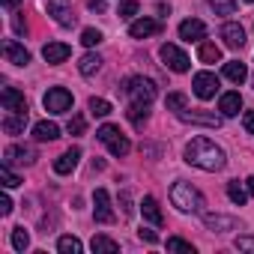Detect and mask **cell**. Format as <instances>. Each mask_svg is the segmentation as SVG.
Listing matches in <instances>:
<instances>
[{
  "mask_svg": "<svg viewBox=\"0 0 254 254\" xmlns=\"http://www.w3.org/2000/svg\"><path fill=\"white\" fill-rule=\"evenodd\" d=\"M197 60H200V63H218V60H221V48H218L215 42H200Z\"/></svg>",
  "mask_w": 254,
  "mask_h": 254,
  "instance_id": "25",
  "label": "cell"
},
{
  "mask_svg": "<svg viewBox=\"0 0 254 254\" xmlns=\"http://www.w3.org/2000/svg\"><path fill=\"white\" fill-rule=\"evenodd\" d=\"M224 78H227V81H233V84H242V81L248 78V69H245V63H239V60H230V63H224Z\"/></svg>",
  "mask_w": 254,
  "mask_h": 254,
  "instance_id": "23",
  "label": "cell"
},
{
  "mask_svg": "<svg viewBox=\"0 0 254 254\" xmlns=\"http://www.w3.org/2000/svg\"><path fill=\"white\" fill-rule=\"evenodd\" d=\"M186 162L194 165V168H200V171L215 174V171H221L227 165V156H224V150L215 141H209V138H191L186 144Z\"/></svg>",
  "mask_w": 254,
  "mask_h": 254,
  "instance_id": "1",
  "label": "cell"
},
{
  "mask_svg": "<svg viewBox=\"0 0 254 254\" xmlns=\"http://www.w3.org/2000/svg\"><path fill=\"white\" fill-rule=\"evenodd\" d=\"M0 183H3V189H15V186H21V177H15L12 165L3 162V168H0Z\"/></svg>",
  "mask_w": 254,
  "mask_h": 254,
  "instance_id": "34",
  "label": "cell"
},
{
  "mask_svg": "<svg viewBox=\"0 0 254 254\" xmlns=\"http://www.w3.org/2000/svg\"><path fill=\"white\" fill-rule=\"evenodd\" d=\"M66 129H69V135H75V138H78V135H84L87 123H84V117H81V114H75V117L69 120V126H66Z\"/></svg>",
  "mask_w": 254,
  "mask_h": 254,
  "instance_id": "39",
  "label": "cell"
},
{
  "mask_svg": "<svg viewBox=\"0 0 254 254\" xmlns=\"http://www.w3.org/2000/svg\"><path fill=\"white\" fill-rule=\"evenodd\" d=\"M191 87H194V96L197 99H212L218 93V78L212 72H197L194 81H191Z\"/></svg>",
  "mask_w": 254,
  "mask_h": 254,
  "instance_id": "9",
  "label": "cell"
},
{
  "mask_svg": "<svg viewBox=\"0 0 254 254\" xmlns=\"http://www.w3.org/2000/svg\"><path fill=\"white\" fill-rule=\"evenodd\" d=\"M12 248H15V251H27V248H30V233H27L24 227H15V230H12Z\"/></svg>",
  "mask_w": 254,
  "mask_h": 254,
  "instance_id": "33",
  "label": "cell"
},
{
  "mask_svg": "<svg viewBox=\"0 0 254 254\" xmlns=\"http://www.w3.org/2000/svg\"><path fill=\"white\" fill-rule=\"evenodd\" d=\"M245 3H254V0H245Z\"/></svg>",
  "mask_w": 254,
  "mask_h": 254,
  "instance_id": "49",
  "label": "cell"
},
{
  "mask_svg": "<svg viewBox=\"0 0 254 254\" xmlns=\"http://www.w3.org/2000/svg\"><path fill=\"white\" fill-rule=\"evenodd\" d=\"M251 84H254V75H251Z\"/></svg>",
  "mask_w": 254,
  "mask_h": 254,
  "instance_id": "50",
  "label": "cell"
},
{
  "mask_svg": "<svg viewBox=\"0 0 254 254\" xmlns=\"http://www.w3.org/2000/svg\"><path fill=\"white\" fill-rule=\"evenodd\" d=\"M81 42H84L87 48H96V45L102 42V30H96V27H87V30L81 33Z\"/></svg>",
  "mask_w": 254,
  "mask_h": 254,
  "instance_id": "36",
  "label": "cell"
},
{
  "mask_svg": "<svg viewBox=\"0 0 254 254\" xmlns=\"http://www.w3.org/2000/svg\"><path fill=\"white\" fill-rule=\"evenodd\" d=\"M87 6L96 9V12H105V0H87Z\"/></svg>",
  "mask_w": 254,
  "mask_h": 254,
  "instance_id": "45",
  "label": "cell"
},
{
  "mask_svg": "<svg viewBox=\"0 0 254 254\" xmlns=\"http://www.w3.org/2000/svg\"><path fill=\"white\" fill-rule=\"evenodd\" d=\"M99 69H102V57L99 54H84L81 63H78V72L81 75H96Z\"/></svg>",
  "mask_w": 254,
  "mask_h": 254,
  "instance_id": "28",
  "label": "cell"
},
{
  "mask_svg": "<svg viewBox=\"0 0 254 254\" xmlns=\"http://www.w3.org/2000/svg\"><path fill=\"white\" fill-rule=\"evenodd\" d=\"M24 126H27V114H12V117L3 120V132L6 135H21Z\"/></svg>",
  "mask_w": 254,
  "mask_h": 254,
  "instance_id": "27",
  "label": "cell"
},
{
  "mask_svg": "<svg viewBox=\"0 0 254 254\" xmlns=\"http://www.w3.org/2000/svg\"><path fill=\"white\" fill-rule=\"evenodd\" d=\"M3 57H6V63H12V66H27V63H30V51H27L24 45H18L15 39H6V42H3Z\"/></svg>",
  "mask_w": 254,
  "mask_h": 254,
  "instance_id": "12",
  "label": "cell"
},
{
  "mask_svg": "<svg viewBox=\"0 0 254 254\" xmlns=\"http://www.w3.org/2000/svg\"><path fill=\"white\" fill-rule=\"evenodd\" d=\"M93 218L99 224H111L114 221V206H111V194L105 189H96L93 194Z\"/></svg>",
  "mask_w": 254,
  "mask_h": 254,
  "instance_id": "8",
  "label": "cell"
},
{
  "mask_svg": "<svg viewBox=\"0 0 254 254\" xmlns=\"http://www.w3.org/2000/svg\"><path fill=\"white\" fill-rule=\"evenodd\" d=\"M141 239H147V242H159V236H156V230H141Z\"/></svg>",
  "mask_w": 254,
  "mask_h": 254,
  "instance_id": "44",
  "label": "cell"
},
{
  "mask_svg": "<svg viewBox=\"0 0 254 254\" xmlns=\"http://www.w3.org/2000/svg\"><path fill=\"white\" fill-rule=\"evenodd\" d=\"M42 105H45L48 114H66V111L72 108V93H69L66 87H51V90L45 93Z\"/></svg>",
  "mask_w": 254,
  "mask_h": 254,
  "instance_id": "5",
  "label": "cell"
},
{
  "mask_svg": "<svg viewBox=\"0 0 254 254\" xmlns=\"http://www.w3.org/2000/svg\"><path fill=\"white\" fill-rule=\"evenodd\" d=\"M221 39H224L227 48H242V45H245V27L236 24V21H227V24L221 27Z\"/></svg>",
  "mask_w": 254,
  "mask_h": 254,
  "instance_id": "16",
  "label": "cell"
},
{
  "mask_svg": "<svg viewBox=\"0 0 254 254\" xmlns=\"http://www.w3.org/2000/svg\"><path fill=\"white\" fill-rule=\"evenodd\" d=\"M81 248H84V245H81L78 236H60V239H57V251H60V254H81Z\"/></svg>",
  "mask_w": 254,
  "mask_h": 254,
  "instance_id": "29",
  "label": "cell"
},
{
  "mask_svg": "<svg viewBox=\"0 0 254 254\" xmlns=\"http://www.w3.org/2000/svg\"><path fill=\"white\" fill-rule=\"evenodd\" d=\"M183 123H197V126H209V129H218L221 126V117H215V114H206V111H180L177 114Z\"/></svg>",
  "mask_w": 254,
  "mask_h": 254,
  "instance_id": "14",
  "label": "cell"
},
{
  "mask_svg": "<svg viewBox=\"0 0 254 254\" xmlns=\"http://www.w3.org/2000/svg\"><path fill=\"white\" fill-rule=\"evenodd\" d=\"M78 159H81V150H78V147H69L63 156H57L54 171H57V174H72V171H75V165H78Z\"/></svg>",
  "mask_w": 254,
  "mask_h": 254,
  "instance_id": "20",
  "label": "cell"
},
{
  "mask_svg": "<svg viewBox=\"0 0 254 254\" xmlns=\"http://www.w3.org/2000/svg\"><path fill=\"white\" fill-rule=\"evenodd\" d=\"M0 102H3V108L12 111V114H27V99H24V93H18L15 87H3Z\"/></svg>",
  "mask_w": 254,
  "mask_h": 254,
  "instance_id": "11",
  "label": "cell"
},
{
  "mask_svg": "<svg viewBox=\"0 0 254 254\" xmlns=\"http://www.w3.org/2000/svg\"><path fill=\"white\" fill-rule=\"evenodd\" d=\"M245 189H248V194L254 197V177H248V180H245Z\"/></svg>",
  "mask_w": 254,
  "mask_h": 254,
  "instance_id": "47",
  "label": "cell"
},
{
  "mask_svg": "<svg viewBox=\"0 0 254 254\" xmlns=\"http://www.w3.org/2000/svg\"><path fill=\"white\" fill-rule=\"evenodd\" d=\"M227 197H230L236 206H242V203L248 200V189H242L239 180H230V183H227Z\"/></svg>",
  "mask_w": 254,
  "mask_h": 254,
  "instance_id": "31",
  "label": "cell"
},
{
  "mask_svg": "<svg viewBox=\"0 0 254 254\" xmlns=\"http://www.w3.org/2000/svg\"><path fill=\"white\" fill-rule=\"evenodd\" d=\"M24 30H27V21L18 15V18H15V33H24Z\"/></svg>",
  "mask_w": 254,
  "mask_h": 254,
  "instance_id": "46",
  "label": "cell"
},
{
  "mask_svg": "<svg viewBox=\"0 0 254 254\" xmlns=\"http://www.w3.org/2000/svg\"><path fill=\"white\" fill-rule=\"evenodd\" d=\"M242 126H245V132H248V135H254V111H245Z\"/></svg>",
  "mask_w": 254,
  "mask_h": 254,
  "instance_id": "42",
  "label": "cell"
},
{
  "mask_svg": "<svg viewBox=\"0 0 254 254\" xmlns=\"http://www.w3.org/2000/svg\"><path fill=\"white\" fill-rule=\"evenodd\" d=\"M3 6H6V9H15V6H18V0H3Z\"/></svg>",
  "mask_w": 254,
  "mask_h": 254,
  "instance_id": "48",
  "label": "cell"
},
{
  "mask_svg": "<svg viewBox=\"0 0 254 254\" xmlns=\"http://www.w3.org/2000/svg\"><path fill=\"white\" fill-rule=\"evenodd\" d=\"M150 105H129V111H126V117H129L132 120V126H135V129H144V123L150 120V111H147Z\"/></svg>",
  "mask_w": 254,
  "mask_h": 254,
  "instance_id": "24",
  "label": "cell"
},
{
  "mask_svg": "<svg viewBox=\"0 0 254 254\" xmlns=\"http://www.w3.org/2000/svg\"><path fill=\"white\" fill-rule=\"evenodd\" d=\"M218 111H221V117H236L242 111V96L239 93H224L218 99Z\"/></svg>",
  "mask_w": 254,
  "mask_h": 254,
  "instance_id": "22",
  "label": "cell"
},
{
  "mask_svg": "<svg viewBox=\"0 0 254 254\" xmlns=\"http://www.w3.org/2000/svg\"><path fill=\"white\" fill-rule=\"evenodd\" d=\"M33 138H36V141H57V138H60V126L51 123V120H39V123L33 126Z\"/></svg>",
  "mask_w": 254,
  "mask_h": 254,
  "instance_id": "21",
  "label": "cell"
},
{
  "mask_svg": "<svg viewBox=\"0 0 254 254\" xmlns=\"http://www.w3.org/2000/svg\"><path fill=\"white\" fill-rule=\"evenodd\" d=\"M203 224L209 230H215V233H227V230H236L239 227V221L233 215H221V212H206L203 215Z\"/></svg>",
  "mask_w": 254,
  "mask_h": 254,
  "instance_id": "13",
  "label": "cell"
},
{
  "mask_svg": "<svg viewBox=\"0 0 254 254\" xmlns=\"http://www.w3.org/2000/svg\"><path fill=\"white\" fill-rule=\"evenodd\" d=\"M120 206H123V215H132L135 206H132V194L129 191H120Z\"/></svg>",
  "mask_w": 254,
  "mask_h": 254,
  "instance_id": "40",
  "label": "cell"
},
{
  "mask_svg": "<svg viewBox=\"0 0 254 254\" xmlns=\"http://www.w3.org/2000/svg\"><path fill=\"white\" fill-rule=\"evenodd\" d=\"M141 212H144V218H147L150 224H156V227H162V221H165V215H162V206H159V200H156L153 194H147V197L141 200Z\"/></svg>",
  "mask_w": 254,
  "mask_h": 254,
  "instance_id": "19",
  "label": "cell"
},
{
  "mask_svg": "<svg viewBox=\"0 0 254 254\" xmlns=\"http://www.w3.org/2000/svg\"><path fill=\"white\" fill-rule=\"evenodd\" d=\"M236 248H239V251H254V239H251V236H239V239H236Z\"/></svg>",
  "mask_w": 254,
  "mask_h": 254,
  "instance_id": "41",
  "label": "cell"
},
{
  "mask_svg": "<svg viewBox=\"0 0 254 254\" xmlns=\"http://www.w3.org/2000/svg\"><path fill=\"white\" fill-rule=\"evenodd\" d=\"M159 30H162V21H156V18H138V21L129 24V36L132 39H147V36H153Z\"/></svg>",
  "mask_w": 254,
  "mask_h": 254,
  "instance_id": "15",
  "label": "cell"
},
{
  "mask_svg": "<svg viewBox=\"0 0 254 254\" xmlns=\"http://www.w3.org/2000/svg\"><path fill=\"white\" fill-rule=\"evenodd\" d=\"M48 15H51L60 27H72V24H75V15H72L69 0H48Z\"/></svg>",
  "mask_w": 254,
  "mask_h": 254,
  "instance_id": "10",
  "label": "cell"
},
{
  "mask_svg": "<svg viewBox=\"0 0 254 254\" xmlns=\"http://www.w3.org/2000/svg\"><path fill=\"white\" fill-rule=\"evenodd\" d=\"M111 111H114V108H111V102H108V99H99V96H93V99H90V114H93V117H108Z\"/></svg>",
  "mask_w": 254,
  "mask_h": 254,
  "instance_id": "32",
  "label": "cell"
},
{
  "mask_svg": "<svg viewBox=\"0 0 254 254\" xmlns=\"http://www.w3.org/2000/svg\"><path fill=\"white\" fill-rule=\"evenodd\" d=\"M171 203H174L180 212H203V206H206L203 194H200L191 183H174V186H171Z\"/></svg>",
  "mask_w": 254,
  "mask_h": 254,
  "instance_id": "2",
  "label": "cell"
},
{
  "mask_svg": "<svg viewBox=\"0 0 254 254\" xmlns=\"http://www.w3.org/2000/svg\"><path fill=\"white\" fill-rule=\"evenodd\" d=\"M203 36H206V24H203V21L189 18V21L180 24V39H186V42H200Z\"/></svg>",
  "mask_w": 254,
  "mask_h": 254,
  "instance_id": "18",
  "label": "cell"
},
{
  "mask_svg": "<svg viewBox=\"0 0 254 254\" xmlns=\"http://www.w3.org/2000/svg\"><path fill=\"white\" fill-rule=\"evenodd\" d=\"M96 138L111 150V156H126L132 150V144H129V138H126L123 132H120V126H111V123H105V126H99V132H96Z\"/></svg>",
  "mask_w": 254,
  "mask_h": 254,
  "instance_id": "4",
  "label": "cell"
},
{
  "mask_svg": "<svg viewBox=\"0 0 254 254\" xmlns=\"http://www.w3.org/2000/svg\"><path fill=\"white\" fill-rule=\"evenodd\" d=\"M69 54H72V48H69L66 42H48V45L42 48V57H45V63H51V66L66 63V60H69Z\"/></svg>",
  "mask_w": 254,
  "mask_h": 254,
  "instance_id": "17",
  "label": "cell"
},
{
  "mask_svg": "<svg viewBox=\"0 0 254 254\" xmlns=\"http://www.w3.org/2000/svg\"><path fill=\"white\" fill-rule=\"evenodd\" d=\"M206 3L215 9V15H233L236 12V0H206Z\"/></svg>",
  "mask_w": 254,
  "mask_h": 254,
  "instance_id": "35",
  "label": "cell"
},
{
  "mask_svg": "<svg viewBox=\"0 0 254 254\" xmlns=\"http://www.w3.org/2000/svg\"><path fill=\"white\" fill-rule=\"evenodd\" d=\"M90 248H93L96 254H117V251H120V245H117L111 236H102V233H99V236H93Z\"/></svg>",
  "mask_w": 254,
  "mask_h": 254,
  "instance_id": "26",
  "label": "cell"
},
{
  "mask_svg": "<svg viewBox=\"0 0 254 254\" xmlns=\"http://www.w3.org/2000/svg\"><path fill=\"white\" fill-rule=\"evenodd\" d=\"M117 15H120V18H135V15H138V0H123Z\"/></svg>",
  "mask_w": 254,
  "mask_h": 254,
  "instance_id": "38",
  "label": "cell"
},
{
  "mask_svg": "<svg viewBox=\"0 0 254 254\" xmlns=\"http://www.w3.org/2000/svg\"><path fill=\"white\" fill-rule=\"evenodd\" d=\"M159 57L165 60V66L168 69H174V72H189V66H191V60H189V54L180 48V45H162V51H159Z\"/></svg>",
  "mask_w": 254,
  "mask_h": 254,
  "instance_id": "6",
  "label": "cell"
},
{
  "mask_svg": "<svg viewBox=\"0 0 254 254\" xmlns=\"http://www.w3.org/2000/svg\"><path fill=\"white\" fill-rule=\"evenodd\" d=\"M165 108H168V111H174V114H180V111H186V108H189V96H186V93H168Z\"/></svg>",
  "mask_w": 254,
  "mask_h": 254,
  "instance_id": "30",
  "label": "cell"
},
{
  "mask_svg": "<svg viewBox=\"0 0 254 254\" xmlns=\"http://www.w3.org/2000/svg\"><path fill=\"white\" fill-rule=\"evenodd\" d=\"M168 251H186V254H194V245L186 242V239H180V236H171V239H168Z\"/></svg>",
  "mask_w": 254,
  "mask_h": 254,
  "instance_id": "37",
  "label": "cell"
},
{
  "mask_svg": "<svg viewBox=\"0 0 254 254\" xmlns=\"http://www.w3.org/2000/svg\"><path fill=\"white\" fill-rule=\"evenodd\" d=\"M36 159L39 156H36V150L30 144H12V147L3 150V162L6 165H33Z\"/></svg>",
  "mask_w": 254,
  "mask_h": 254,
  "instance_id": "7",
  "label": "cell"
},
{
  "mask_svg": "<svg viewBox=\"0 0 254 254\" xmlns=\"http://www.w3.org/2000/svg\"><path fill=\"white\" fill-rule=\"evenodd\" d=\"M12 212V200H9V194H3L0 197V215H9Z\"/></svg>",
  "mask_w": 254,
  "mask_h": 254,
  "instance_id": "43",
  "label": "cell"
},
{
  "mask_svg": "<svg viewBox=\"0 0 254 254\" xmlns=\"http://www.w3.org/2000/svg\"><path fill=\"white\" fill-rule=\"evenodd\" d=\"M123 93L129 96V102L135 105H150L156 99V81L144 78V75H135V78H126L123 81Z\"/></svg>",
  "mask_w": 254,
  "mask_h": 254,
  "instance_id": "3",
  "label": "cell"
}]
</instances>
